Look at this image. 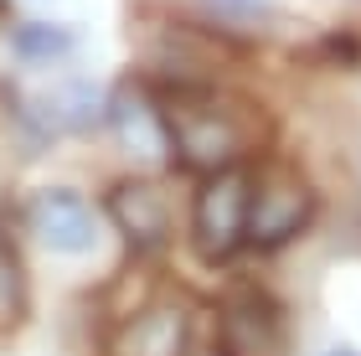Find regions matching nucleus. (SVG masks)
<instances>
[{"label": "nucleus", "instance_id": "obj_1", "mask_svg": "<svg viewBox=\"0 0 361 356\" xmlns=\"http://www.w3.org/2000/svg\"><path fill=\"white\" fill-rule=\"evenodd\" d=\"M155 83V78H150ZM160 93V109H166V124H171V155L180 171H222V166H238L258 150V109L233 93L227 83H155Z\"/></svg>", "mask_w": 361, "mask_h": 356}, {"label": "nucleus", "instance_id": "obj_2", "mask_svg": "<svg viewBox=\"0 0 361 356\" xmlns=\"http://www.w3.org/2000/svg\"><path fill=\"white\" fill-rule=\"evenodd\" d=\"M253 166L238 160V166L207 171L196 176V197H191V253L202 264L222 269L248 248V217H253Z\"/></svg>", "mask_w": 361, "mask_h": 356}, {"label": "nucleus", "instance_id": "obj_3", "mask_svg": "<svg viewBox=\"0 0 361 356\" xmlns=\"http://www.w3.org/2000/svg\"><path fill=\"white\" fill-rule=\"evenodd\" d=\"M289 320L264 284L238 279L212 310V356H289Z\"/></svg>", "mask_w": 361, "mask_h": 356}, {"label": "nucleus", "instance_id": "obj_4", "mask_svg": "<svg viewBox=\"0 0 361 356\" xmlns=\"http://www.w3.org/2000/svg\"><path fill=\"white\" fill-rule=\"evenodd\" d=\"M315 222V186L300 171L279 166L253 176V217H248V248L279 253Z\"/></svg>", "mask_w": 361, "mask_h": 356}, {"label": "nucleus", "instance_id": "obj_5", "mask_svg": "<svg viewBox=\"0 0 361 356\" xmlns=\"http://www.w3.org/2000/svg\"><path fill=\"white\" fill-rule=\"evenodd\" d=\"M21 228L42 243L47 253L62 258H83L98 248V212L78 186H31V197L21 202Z\"/></svg>", "mask_w": 361, "mask_h": 356}, {"label": "nucleus", "instance_id": "obj_6", "mask_svg": "<svg viewBox=\"0 0 361 356\" xmlns=\"http://www.w3.org/2000/svg\"><path fill=\"white\" fill-rule=\"evenodd\" d=\"M109 129L114 140H119L124 155L145 160V166H160V160H171V124H166V109H160V93L145 73L135 78H119V83L109 88Z\"/></svg>", "mask_w": 361, "mask_h": 356}, {"label": "nucleus", "instance_id": "obj_7", "mask_svg": "<svg viewBox=\"0 0 361 356\" xmlns=\"http://www.w3.org/2000/svg\"><path fill=\"white\" fill-rule=\"evenodd\" d=\"M21 119L42 140H62V135L83 140L109 124V88L93 83V78H62V83L31 93L21 104Z\"/></svg>", "mask_w": 361, "mask_h": 356}, {"label": "nucleus", "instance_id": "obj_8", "mask_svg": "<svg viewBox=\"0 0 361 356\" xmlns=\"http://www.w3.org/2000/svg\"><path fill=\"white\" fill-rule=\"evenodd\" d=\"M196 315L186 300H145L114 326L104 356H191Z\"/></svg>", "mask_w": 361, "mask_h": 356}, {"label": "nucleus", "instance_id": "obj_9", "mask_svg": "<svg viewBox=\"0 0 361 356\" xmlns=\"http://www.w3.org/2000/svg\"><path fill=\"white\" fill-rule=\"evenodd\" d=\"M104 212L135 258H160L171 243V202L150 176H124L104 191Z\"/></svg>", "mask_w": 361, "mask_h": 356}, {"label": "nucleus", "instance_id": "obj_10", "mask_svg": "<svg viewBox=\"0 0 361 356\" xmlns=\"http://www.w3.org/2000/svg\"><path fill=\"white\" fill-rule=\"evenodd\" d=\"M83 42V31L68 21H47V16H26V21L11 26V57L21 68H57L68 62Z\"/></svg>", "mask_w": 361, "mask_h": 356}, {"label": "nucleus", "instance_id": "obj_11", "mask_svg": "<svg viewBox=\"0 0 361 356\" xmlns=\"http://www.w3.org/2000/svg\"><path fill=\"white\" fill-rule=\"evenodd\" d=\"M31 320V284L21 248L11 238V222H0V336H16Z\"/></svg>", "mask_w": 361, "mask_h": 356}, {"label": "nucleus", "instance_id": "obj_12", "mask_svg": "<svg viewBox=\"0 0 361 356\" xmlns=\"http://www.w3.org/2000/svg\"><path fill=\"white\" fill-rule=\"evenodd\" d=\"M212 16H222V21H258V16L274 11V0H207Z\"/></svg>", "mask_w": 361, "mask_h": 356}, {"label": "nucleus", "instance_id": "obj_13", "mask_svg": "<svg viewBox=\"0 0 361 356\" xmlns=\"http://www.w3.org/2000/svg\"><path fill=\"white\" fill-rule=\"evenodd\" d=\"M320 356H361V351H351V346H325Z\"/></svg>", "mask_w": 361, "mask_h": 356}, {"label": "nucleus", "instance_id": "obj_14", "mask_svg": "<svg viewBox=\"0 0 361 356\" xmlns=\"http://www.w3.org/2000/svg\"><path fill=\"white\" fill-rule=\"evenodd\" d=\"M0 16H6V0H0Z\"/></svg>", "mask_w": 361, "mask_h": 356}]
</instances>
